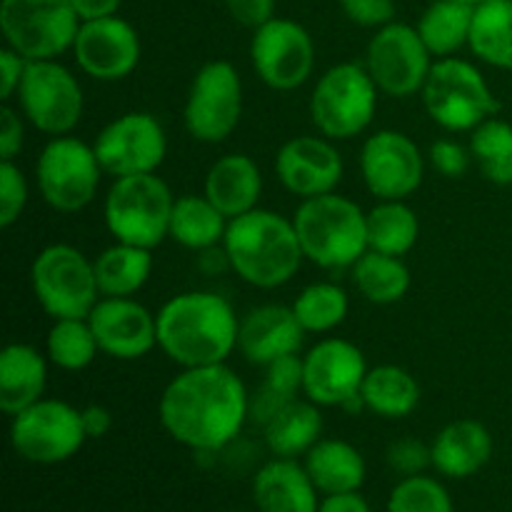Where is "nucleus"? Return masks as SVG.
<instances>
[{"instance_id": "obj_1", "label": "nucleus", "mask_w": 512, "mask_h": 512, "mask_svg": "<svg viewBox=\"0 0 512 512\" xmlns=\"http://www.w3.org/2000/svg\"><path fill=\"white\" fill-rule=\"evenodd\" d=\"M160 425L183 448L198 453H223L250 420V393L228 365L183 368L158 403Z\"/></svg>"}, {"instance_id": "obj_2", "label": "nucleus", "mask_w": 512, "mask_h": 512, "mask_svg": "<svg viewBox=\"0 0 512 512\" xmlns=\"http://www.w3.org/2000/svg\"><path fill=\"white\" fill-rule=\"evenodd\" d=\"M158 348L180 368L228 363L238 350L240 318L233 303L213 290H188L155 313Z\"/></svg>"}, {"instance_id": "obj_3", "label": "nucleus", "mask_w": 512, "mask_h": 512, "mask_svg": "<svg viewBox=\"0 0 512 512\" xmlns=\"http://www.w3.org/2000/svg\"><path fill=\"white\" fill-rule=\"evenodd\" d=\"M230 273L260 290H275L298 275L305 260L293 218L255 208L228 223L223 240Z\"/></svg>"}, {"instance_id": "obj_4", "label": "nucleus", "mask_w": 512, "mask_h": 512, "mask_svg": "<svg viewBox=\"0 0 512 512\" xmlns=\"http://www.w3.org/2000/svg\"><path fill=\"white\" fill-rule=\"evenodd\" d=\"M293 225L305 260L323 270L353 268L368 253V213L345 195L300 200Z\"/></svg>"}, {"instance_id": "obj_5", "label": "nucleus", "mask_w": 512, "mask_h": 512, "mask_svg": "<svg viewBox=\"0 0 512 512\" xmlns=\"http://www.w3.org/2000/svg\"><path fill=\"white\" fill-rule=\"evenodd\" d=\"M420 98L430 120L448 133H473L503 108L483 70L458 55L435 60Z\"/></svg>"}, {"instance_id": "obj_6", "label": "nucleus", "mask_w": 512, "mask_h": 512, "mask_svg": "<svg viewBox=\"0 0 512 512\" xmlns=\"http://www.w3.org/2000/svg\"><path fill=\"white\" fill-rule=\"evenodd\" d=\"M175 195L160 175L115 178L103 203L105 228L118 243L158 248L170 233Z\"/></svg>"}, {"instance_id": "obj_7", "label": "nucleus", "mask_w": 512, "mask_h": 512, "mask_svg": "<svg viewBox=\"0 0 512 512\" xmlns=\"http://www.w3.org/2000/svg\"><path fill=\"white\" fill-rule=\"evenodd\" d=\"M378 95L363 63H338L320 75L310 93V120L330 140L358 138L373 123Z\"/></svg>"}, {"instance_id": "obj_8", "label": "nucleus", "mask_w": 512, "mask_h": 512, "mask_svg": "<svg viewBox=\"0 0 512 512\" xmlns=\"http://www.w3.org/2000/svg\"><path fill=\"white\" fill-rule=\"evenodd\" d=\"M30 288L45 315L53 320L88 318L100 295L95 265L83 250L68 243L45 245L30 265Z\"/></svg>"}, {"instance_id": "obj_9", "label": "nucleus", "mask_w": 512, "mask_h": 512, "mask_svg": "<svg viewBox=\"0 0 512 512\" xmlns=\"http://www.w3.org/2000/svg\"><path fill=\"white\" fill-rule=\"evenodd\" d=\"M100 160L93 143L58 135L50 138L35 160V185L40 198L55 213L73 215L88 208L100 188Z\"/></svg>"}, {"instance_id": "obj_10", "label": "nucleus", "mask_w": 512, "mask_h": 512, "mask_svg": "<svg viewBox=\"0 0 512 512\" xmlns=\"http://www.w3.org/2000/svg\"><path fill=\"white\" fill-rule=\"evenodd\" d=\"M80 23L70 0H0V33L25 60H58L73 50Z\"/></svg>"}, {"instance_id": "obj_11", "label": "nucleus", "mask_w": 512, "mask_h": 512, "mask_svg": "<svg viewBox=\"0 0 512 512\" xmlns=\"http://www.w3.org/2000/svg\"><path fill=\"white\" fill-rule=\"evenodd\" d=\"M10 448L33 465H60L75 458L88 440L83 415L65 400L43 398L10 418Z\"/></svg>"}, {"instance_id": "obj_12", "label": "nucleus", "mask_w": 512, "mask_h": 512, "mask_svg": "<svg viewBox=\"0 0 512 512\" xmlns=\"http://www.w3.org/2000/svg\"><path fill=\"white\" fill-rule=\"evenodd\" d=\"M243 118V80L230 60H210L193 75L183 108L193 140L218 145L235 133Z\"/></svg>"}, {"instance_id": "obj_13", "label": "nucleus", "mask_w": 512, "mask_h": 512, "mask_svg": "<svg viewBox=\"0 0 512 512\" xmlns=\"http://www.w3.org/2000/svg\"><path fill=\"white\" fill-rule=\"evenodd\" d=\"M15 98L23 118L50 138L70 135L83 118V85L58 60H28Z\"/></svg>"}, {"instance_id": "obj_14", "label": "nucleus", "mask_w": 512, "mask_h": 512, "mask_svg": "<svg viewBox=\"0 0 512 512\" xmlns=\"http://www.w3.org/2000/svg\"><path fill=\"white\" fill-rule=\"evenodd\" d=\"M433 63V53L423 43L418 28L393 20L385 28L375 30L365 50L363 65L383 95L413 98L423 93Z\"/></svg>"}, {"instance_id": "obj_15", "label": "nucleus", "mask_w": 512, "mask_h": 512, "mask_svg": "<svg viewBox=\"0 0 512 512\" xmlns=\"http://www.w3.org/2000/svg\"><path fill=\"white\" fill-rule=\"evenodd\" d=\"M93 150L105 175L155 173L168 155V135L153 113L130 110L110 120L93 140Z\"/></svg>"}, {"instance_id": "obj_16", "label": "nucleus", "mask_w": 512, "mask_h": 512, "mask_svg": "<svg viewBox=\"0 0 512 512\" xmlns=\"http://www.w3.org/2000/svg\"><path fill=\"white\" fill-rule=\"evenodd\" d=\"M250 63L268 88L290 93L308 83L315 70L313 35L298 20L278 18L253 30Z\"/></svg>"}, {"instance_id": "obj_17", "label": "nucleus", "mask_w": 512, "mask_h": 512, "mask_svg": "<svg viewBox=\"0 0 512 512\" xmlns=\"http://www.w3.org/2000/svg\"><path fill=\"white\" fill-rule=\"evenodd\" d=\"M360 175L378 200H408L425 180V155L410 135L393 128L378 130L360 150Z\"/></svg>"}, {"instance_id": "obj_18", "label": "nucleus", "mask_w": 512, "mask_h": 512, "mask_svg": "<svg viewBox=\"0 0 512 512\" xmlns=\"http://www.w3.org/2000/svg\"><path fill=\"white\" fill-rule=\"evenodd\" d=\"M70 53L88 78L100 83H118L140 65L143 45L133 23L120 15H108V18L83 20Z\"/></svg>"}, {"instance_id": "obj_19", "label": "nucleus", "mask_w": 512, "mask_h": 512, "mask_svg": "<svg viewBox=\"0 0 512 512\" xmlns=\"http://www.w3.org/2000/svg\"><path fill=\"white\" fill-rule=\"evenodd\" d=\"M363 350L345 338H323L303 355V395L320 408H343L368 375Z\"/></svg>"}, {"instance_id": "obj_20", "label": "nucleus", "mask_w": 512, "mask_h": 512, "mask_svg": "<svg viewBox=\"0 0 512 512\" xmlns=\"http://www.w3.org/2000/svg\"><path fill=\"white\" fill-rule=\"evenodd\" d=\"M343 155L325 135H298L275 153V175L300 200L335 193L343 180Z\"/></svg>"}, {"instance_id": "obj_21", "label": "nucleus", "mask_w": 512, "mask_h": 512, "mask_svg": "<svg viewBox=\"0 0 512 512\" xmlns=\"http://www.w3.org/2000/svg\"><path fill=\"white\" fill-rule=\"evenodd\" d=\"M100 353L113 360H140L158 348V320L135 298H100L90 310Z\"/></svg>"}, {"instance_id": "obj_22", "label": "nucleus", "mask_w": 512, "mask_h": 512, "mask_svg": "<svg viewBox=\"0 0 512 512\" xmlns=\"http://www.w3.org/2000/svg\"><path fill=\"white\" fill-rule=\"evenodd\" d=\"M305 335L308 333L295 318L293 305L265 303L240 318L238 350L250 365L268 368L285 355L300 353Z\"/></svg>"}, {"instance_id": "obj_23", "label": "nucleus", "mask_w": 512, "mask_h": 512, "mask_svg": "<svg viewBox=\"0 0 512 512\" xmlns=\"http://www.w3.org/2000/svg\"><path fill=\"white\" fill-rule=\"evenodd\" d=\"M253 503L258 512H318L320 490L300 460L273 458L253 475Z\"/></svg>"}, {"instance_id": "obj_24", "label": "nucleus", "mask_w": 512, "mask_h": 512, "mask_svg": "<svg viewBox=\"0 0 512 512\" xmlns=\"http://www.w3.org/2000/svg\"><path fill=\"white\" fill-rule=\"evenodd\" d=\"M433 470L448 480L478 475L493 458V435L480 420L460 418L445 425L430 443Z\"/></svg>"}, {"instance_id": "obj_25", "label": "nucleus", "mask_w": 512, "mask_h": 512, "mask_svg": "<svg viewBox=\"0 0 512 512\" xmlns=\"http://www.w3.org/2000/svg\"><path fill=\"white\" fill-rule=\"evenodd\" d=\"M205 198L228 220L258 208L263 195V175L258 163L245 153H228L210 165L205 175Z\"/></svg>"}, {"instance_id": "obj_26", "label": "nucleus", "mask_w": 512, "mask_h": 512, "mask_svg": "<svg viewBox=\"0 0 512 512\" xmlns=\"http://www.w3.org/2000/svg\"><path fill=\"white\" fill-rule=\"evenodd\" d=\"M48 355L28 343H10L0 353V410L18 415L43 400L48 385Z\"/></svg>"}, {"instance_id": "obj_27", "label": "nucleus", "mask_w": 512, "mask_h": 512, "mask_svg": "<svg viewBox=\"0 0 512 512\" xmlns=\"http://www.w3.org/2000/svg\"><path fill=\"white\" fill-rule=\"evenodd\" d=\"M305 470L313 478L320 495L360 493L368 478V463L363 453L348 440L320 438L303 458Z\"/></svg>"}, {"instance_id": "obj_28", "label": "nucleus", "mask_w": 512, "mask_h": 512, "mask_svg": "<svg viewBox=\"0 0 512 512\" xmlns=\"http://www.w3.org/2000/svg\"><path fill=\"white\" fill-rule=\"evenodd\" d=\"M323 435V413L313 400H293L263 428L265 448L273 458L300 460Z\"/></svg>"}, {"instance_id": "obj_29", "label": "nucleus", "mask_w": 512, "mask_h": 512, "mask_svg": "<svg viewBox=\"0 0 512 512\" xmlns=\"http://www.w3.org/2000/svg\"><path fill=\"white\" fill-rule=\"evenodd\" d=\"M93 265L103 298H133L153 273V250L115 240L93 260Z\"/></svg>"}, {"instance_id": "obj_30", "label": "nucleus", "mask_w": 512, "mask_h": 512, "mask_svg": "<svg viewBox=\"0 0 512 512\" xmlns=\"http://www.w3.org/2000/svg\"><path fill=\"white\" fill-rule=\"evenodd\" d=\"M360 395L365 410L378 418L403 420L420 405V383L400 365H378L368 370Z\"/></svg>"}, {"instance_id": "obj_31", "label": "nucleus", "mask_w": 512, "mask_h": 512, "mask_svg": "<svg viewBox=\"0 0 512 512\" xmlns=\"http://www.w3.org/2000/svg\"><path fill=\"white\" fill-rule=\"evenodd\" d=\"M228 223L230 220L205 195H183L175 198L168 238L195 253H205L223 245Z\"/></svg>"}, {"instance_id": "obj_32", "label": "nucleus", "mask_w": 512, "mask_h": 512, "mask_svg": "<svg viewBox=\"0 0 512 512\" xmlns=\"http://www.w3.org/2000/svg\"><path fill=\"white\" fill-rule=\"evenodd\" d=\"M473 5L455 0H433L418 20V33L433 58H453L470 45L473 30Z\"/></svg>"}, {"instance_id": "obj_33", "label": "nucleus", "mask_w": 512, "mask_h": 512, "mask_svg": "<svg viewBox=\"0 0 512 512\" xmlns=\"http://www.w3.org/2000/svg\"><path fill=\"white\" fill-rule=\"evenodd\" d=\"M468 48L480 63L512 70V0H485L475 8Z\"/></svg>"}, {"instance_id": "obj_34", "label": "nucleus", "mask_w": 512, "mask_h": 512, "mask_svg": "<svg viewBox=\"0 0 512 512\" xmlns=\"http://www.w3.org/2000/svg\"><path fill=\"white\" fill-rule=\"evenodd\" d=\"M353 285L368 303L373 305H395L408 295L410 290V268L403 258L368 250L360 255L358 263L350 268Z\"/></svg>"}, {"instance_id": "obj_35", "label": "nucleus", "mask_w": 512, "mask_h": 512, "mask_svg": "<svg viewBox=\"0 0 512 512\" xmlns=\"http://www.w3.org/2000/svg\"><path fill=\"white\" fill-rule=\"evenodd\" d=\"M303 393V358L285 355L265 368V378L250 393V423L265 425Z\"/></svg>"}, {"instance_id": "obj_36", "label": "nucleus", "mask_w": 512, "mask_h": 512, "mask_svg": "<svg viewBox=\"0 0 512 512\" xmlns=\"http://www.w3.org/2000/svg\"><path fill=\"white\" fill-rule=\"evenodd\" d=\"M420 238V220L405 200H380L368 213V250L403 258Z\"/></svg>"}, {"instance_id": "obj_37", "label": "nucleus", "mask_w": 512, "mask_h": 512, "mask_svg": "<svg viewBox=\"0 0 512 512\" xmlns=\"http://www.w3.org/2000/svg\"><path fill=\"white\" fill-rule=\"evenodd\" d=\"M470 155L488 183L512 185V123L493 115L470 133Z\"/></svg>"}, {"instance_id": "obj_38", "label": "nucleus", "mask_w": 512, "mask_h": 512, "mask_svg": "<svg viewBox=\"0 0 512 512\" xmlns=\"http://www.w3.org/2000/svg\"><path fill=\"white\" fill-rule=\"evenodd\" d=\"M98 353L100 345L88 318L53 320V328L48 330V338H45V355L55 368L80 373L93 365Z\"/></svg>"}, {"instance_id": "obj_39", "label": "nucleus", "mask_w": 512, "mask_h": 512, "mask_svg": "<svg viewBox=\"0 0 512 512\" xmlns=\"http://www.w3.org/2000/svg\"><path fill=\"white\" fill-rule=\"evenodd\" d=\"M293 313L305 333L325 335L345 323L350 313V298L338 283H313L300 290L293 300Z\"/></svg>"}, {"instance_id": "obj_40", "label": "nucleus", "mask_w": 512, "mask_h": 512, "mask_svg": "<svg viewBox=\"0 0 512 512\" xmlns=\"http://www.w3.org/2000/svg\"><path fill=\"white\" fill-rule=\"evenodd\" d=\"M385 512H458L453 495L433 475H410L400 478L390 490Z\"/></svg>"}, {"instance_id": "obj_41", "label": "nucleus", "mask_w": 512, "mask_h": 512, "mask_svg": "<svg viewBox=\"0 0 512 512\" xmlns=\"http://www.w3.org/2000/svg\"><path fill=\"white\" fill-rule=\"evenodd\" d=\"M28 205V180L15 160H0V228H13Z\"/></svg>"}, {"instance_id": "obj_42", "label": "nucleus", "mask_w": 512, "mask_h": 512, "mask_svg": "<svg viewBox=\"0 0 512 512\" xmlns=\"http://www.w3.org/2000/svg\"><path fill=\"white\" fill-rule=\"evenodd\" d=\"M385 460L395 475L410 478V475H423L425 470L433 468V450L418 438H398L388 445Z\"/></svg>"}, {"instance_id": "obj_43", "label": "nucleus", "mask_w": 512, "mask_h": 512, "mask_svg": "<svg viewBox=\"0 0 512 512\" xmlns=\"http://www.w3.org/2000/svg\"><path fill=\"white\" fill-rule=\"evenodd\" d=\"M428 160L435 173L448 180L463 178L470 170V165H473V155H470L468 145L458 143L453 138L435 140L428 150Z\"/></svg>"}, {"instance_id": "obj_44", "label": "nucleus", "mask_w": 512, "mask_h": 512, "mask_svg": "<svg viewBox=\"0 0 512 512\" xmlns=\"http://www.w3.org/2000/svg\"><path fill=\"white\" fill-rule=\"evenodd\" d=\"M350 23L380 30L395 20V0H338Z\"/></svg>"}, {"instance_id": "obj_45", "label": "nucleus", "mask_w": 512, "mask_h": 512, "mask_svg": "<svg viewBox=\"0 0 512 512\" xmlns=\"http://www.w3.org/2000/svg\"><path fill=\"white\" fill-rule=\"evenodd\" d=\"M25 118L18 108L5 103L0 108V160H15L23 150Z\"/></svg>"}, {"instance_id": "obj_46", "label": "nucleus", "mask_w": 512, "mask_h": 512, "mask_svg": "<svg viewBox=\"0 0 512 512\" xmlns=\"http://www.w3.org/2000/svg\"><path fill=\"white\" fill-rule=\"evenodd\" d=\"M225 10L238 25L258 30L275 18V0H225Z\"/></svg>"}, {"instance_id": "obj_47", "label": "nucleus", "mask_w": 512, "mask_h": 512, "mask_svg": "<svg viewBox=\"0 0 512 512\" xmlns=\"http://www.w3.org/2000/svg\"><path fill=\"white\" fill-rule=\"evenodd\" d=\"M25 68H28V60H25L23 55H18L13 48H8V45L0 50V98H3L5 103H8L10 98H15V93H18Z\"/></svg>"}, {"instance_id": "obj_48", "label": "nucleus", "mask_w": 512, "mask_h": 512, "mask_svg": "<svg viewBox=\"0 0 512 512\" xmlns=\"http://www.w3.org/2000/svg\"><path fill=\"white\" fill-rule=\"evenodd\" d=\"M80 415H83V428L88 433V440L105 438L110 433V428H113V413L105 405H85L80 410Z\"/></svg>"}, {"instance_id": "obj_49", "label": "nucleus", "mask_w": 512, "mask_h": 512, "mask_svg": "<svg viewBox=\"0 0 512 512\" xmlns=\"http://www.w3.org/2000/svg\"><path fill=\"white\" fill-rule=\"evenodd\" d=\"M318 512H373L368 500L360 493H343V495H325L320 500Z\"/></svg>"}, {"instance_id": "obj_50", "label": "nucleus", "mask_w": 512, "mask_h": 512, "mask_svg": "<svg viewBox=\"0 0 512 512\" xmlns=\"http://www.w3.org/2000/svg\"><path fill=\"white\" fill-rule=\"evenodd\" d=\"M80 20H98L108 15H118L123 0H70Z\"/></svg>"}, {"instance_id": "obj_51", "label": "nucleus", "mask_w": 512, "mask_h": 512, "mask_svg": "<svg viewBox=\"0 0 512 512\" xmlns=\"http://www.w3.org/2000/svg\"><path fill=\"white\" fill-rule=\"evenodd\" d=\"M455 3H465V5H473V8H478V5L485 3V0H455Z\"/></svg>"}]
</instances>
